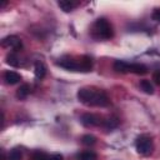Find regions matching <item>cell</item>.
<instances>
[{"label":"cell","instance_id":"obj_10","mask_svg":"<svg viewBox=\"0 0 160 160\" xmlns=\"http://www.w3.org/2000/svg\"><path fill=\"white\" fill-rule=\"evenodd\" d=\"M58 6H59L62 11L70 12V11H72V10L78 6V2L71 1V0H61V1H58Z\"/></svg>","mask_w":160,"mask_h":160},{"label":"cell","instance_id":"obj_19","mask_svg":"<svg viewBox=\"0 0 160 160\" xmlns=\"http://www.w3.org/2000/svg\"><path fill=\"white\" fill-rule=\"evenodd\" d=\"M6 62L10 65V66H14V68H18V66H20V62H19V58L14 54V52H11V54H9L8 56H6Z\"/></svg>","mask_w":160,"mask_h":160},{"label":"cell","instance_id":"obj_8","mask_svg":"<svg viewBox=\"0 0 160 160\" xmlns=\"http://www.w3.org/2000/svg\"><path fill=\"white\" fill-rule=\"evenodd\" d=\"M79 64H80V71L82 72H89L92 69V59L89 55H81L79 58Z\"/></svg>","mask_w":160,"mask_h":160},{"label":"cell","instance_id":"obj_21","mask_svg":"<svg viewBox=\"0 0 160 160\" xmlns=\"http://www.w3.org/2000/svg\"><path fill=\"white\" fill-rule=\"evenodd\" d=\"M151 19L155 21H160V9H155L151 14Z\"/></svg>","mask_w":160,"mask_h":160},{"label":"cell","instance_id":"obj_2","mask_svg":"<svg viewBox=\"0 0 160 160\" xmlns=\"http://www.w3.org/2000/svg\"><path fill=\"white\" fill-rule=\"evenodd\" d=\"M91 36L96 40H109L114 36V30L111 24L105 19L100 18L98 19L91 28Z\"/></svg>","mask_w":160,"mask_h":160},{"label":"cell","instance_id":"obj_9","mask_svg":"<svg viewBox=\"0 0 160 160\" xmlns=\"http://www.w3.org/2000/svg\"><path fill=\"white\" fill-rule=\"evenodd\" d=\"M148 71H149V69L144 64H140V62L129 64V72H134L138 75H145V74H148Z\"/></svg>","mask_w":160,"mask_h":160},{"label":"cell","instance_id":"obj_11","mask_svg":"<svg viewBox=\"0 0 160 160\" xmlns=\"http://www.w3.org/2000/svg\"><path fill=\"white\" fill-rule=\"evenodd\" d=\"M34 74L38 80H41L46 75V68L41 61H36L34 65Z\"/></svg>","mask_w":160,"mask_h":160},{"label":"cell","instance_id":"obj_22","mask_svg":"<svg viewBox=\"0 0 160 160\" xmlns=\"http://www.w3.org/2000/svg\"><path fill=\"white\" fill-rule=\"evenodd\" d=\"M152 80L155 81V84L160 85V70H156V71L152 74Z\"/></svg>","mask_w":160,"mask_h":160},{"label":"cell","instance_id":"obj_23","mask_svg":"<svg viewBox=\"0 0 160 160\" xmlns=\"http://www.w3.org/2000/svg\"><path fill=\"white\" fill-rule=\"evenodd\" d=\"M46 160H62V155H60V154H51V155H48Z\"/></svg>","mask_w":160,"mask_h":160},{"label":"cell","instance_id":"obj_4","mask_svg":"<svg viewBox=\"0 0 160 160\" xmlns=\"http://www.w3.org/2000/svg\"><path fill=\"white\" fill-rule=\"evenodd\" d=\"M80 122L86 126V128H94V126H100L104 122V118L101 115L98 114H92V112H85L81 115L80 118Z\"/></svg>","mask_w":160,"mask_h":160},{"label":"cell","instance_id":"obj_3","mask_svg":"<svg viewBox=\"0 0 160 160\" xmlns=\"http://www.w3.org/2000/svg\"><path fill=\"white\" fill-rule=\"evenodd\" d=\"M135 148H136V151L140 155L149 156L154 150L152 138L150 135H146V134H142V135L138 136L136 140H135Z\"/></svg>","mask_w":160,"mask_h":160},{"label":"cell","instance_id":"obj_1","mask_svg":"<svg viewBox=\"0 0 160 160\" xmlns=\"http://www.w3.org/2000/svg\"><path fill=\"white\" fill-rule=\"evenodd\" d=\"M78 100L86 106H96V108H106L110 105V99L108 94L92 86H82L76 92Z\"/></svg>","mask_w":160,"mask_h":160},{"label":"cell","instance_id":"obj_17","mask_svg":"<svg viewBox=\"0 0 160 160\" xmlns=\"http://www.w3.org/2000/svg\"><path fill=\"white\" fill-rule=\"evenodd\" d=\"M81 142L85 145V146H92L96 144V138L91 134H85L81 136Z\"/></svg>","mask_w":160,"mask_h":160},{"label":"cell","instance_id":"obj_16","mask_svg":"<svg viewBox=\"0 0 160 160\" xmlns=\"http://www.w3.org/2000/svg\"><path fill=\"white\" fill-rule=\"evenodd\" d=\"M21 159H22V152L19 148L11 149L8 154V160H21Z\"/></svg>","mask_w":160,"mask_h":160},{"label":"cell","instance_id":"obj_20","mask_svg":"<svg viewBox=\"0 0 160 160\" xmlns=\"http://www.w3.org/2000/svg\"><path fill=\"white\" fill-rule=\"evenodd\" d=\"M48 155H49V154H46V152H44V151H41V150H36V151L32 152L31 160H46Z\"/></svg>","mask_w":160,"mask_h":160},{"label":"cell","instance_id":"obj_13","mask_svg":"<svg viewBox=\"0 0 160 160\" xmlns=\"http://www.w3.org/2000/svg\"><path fill=\"white\" fill-rule=\"evenodd\" d=\"M119 125V119L118 118H114V116H110V118H106L104 119V122H102V128H105L106 130H112L115 128H118Z\"/></svg>","mask_w":160,"mask_h":160},{"label":"cell","instance_id":"obj_15","mask_svg":"<svg viewBox=\"0 0 160 160\" xmlns=\"http://www.w3.org/2000/svg\"><path fill=\"white\" fill-rule=\"evenodd\" d=\"M78 160H98V155L91 150H85L78 154Z\"/></svg>","mask_w":160,"mask_h":160},{"label":"cell","instance_id":"obj_6","mask_svg":"<svg viewBox=\"0 0 160 160\" xmlns=\"http://www.w3.org/2000/svg\"><path fill=\"white\" fill-rule=\"evenodd\" d=\"M56 65L66 69V70H71V71H80V64H79V58L74 59V58H64L60 59L59 61H56Z\"/></svg>","mask_w":160,"mask_h":160},{"label":"cell","instance_id":"obj_12","mask_svg":"<svg viewBox=\"0 0 160 160\" xmlns=\"http://www.w3.org/2000/svg\"><path fill=\"white\" fill-rule=\"evenodd\" d=\"M30 85L29 84H22L19 86V89L16 90V98L19 100H24L28 98V95L30 94Z\"/></svg>","mask_w":160,"mask_h":160},{"label":"cell","instance_id":"obj_7","mask_svg":"<svg viewBox=\"0 0 160 160\" xmlns=\"http://www.w3.org/2000/svg\"><path fill=\"white\" fill-rule=\"evenodd\" d=\"M4 80L6 84L9 85H15L18 84L20 80H21V75L16 71H12V70H6L4 72Z\"/></svg>","mask_w":160,"mask_h":160},{"label":"cell","instance_id":"obj_5","mask_svg":"<svg viewBox=\"0 0 160 160\" xmlns=\"http://www.w3.org/2000/svg\"><path fill=\"white\" fill-rule=\"evenodd\" d=\"M1 45L4 48L12 49L14 51H20L22 49V41L16 35H9L1 40Z\"/></svg>","mask_w":160,"mask_h":160},{"label":"cell","instance_id":"obj_18","mask_svg":"<svg viewBox=\"0 0 160 160\" xmlns=\"http://www.w3.org/2000/svg\"><path fill=\"white\" fill-rule=\"evenodd\" d=\"M140 89L144 91V92H146V94H152L154 92V88H152V84L149 81V80H141L140 81Z\"/></svg>","mask_w":160,"mask_h":160},{"label":"cell","instance_id":"obj_14","mask_svg":"<svg viewBox=\"0 0 160 160\" xmlns=\"http://www.w3.org/2000/svg\"><path fill=\"white\" fill-rule=\"evenodd\" d=\"M114 70L116 72H121V74L129 72V62H126L124 60H116L114 62Z\"/></svg>","mask_w":160,"mask_h":160}]
</instances>
